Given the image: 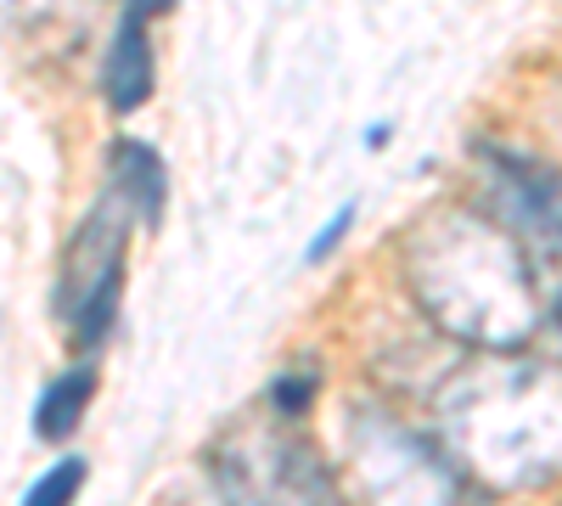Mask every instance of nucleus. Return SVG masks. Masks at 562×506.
<instances>
[{"mask_svg":"<svg viewBox=\"0 0 562 506\" xmlns=\"http://www.w3.org/2000/svg\"><path fill=\"white\" fill-rule=\"evenodd\" d=\"M405 282L439 333L512 349L535 333V288L512 232L473 209H439L405 243Z\"/></svg>","mask_w":562,"mask_h":506,"instance_id":"1","label":"nucleus"},{"mask_svg":"<svg viewBox=\"0 0 562 506\" xmlns=\"http://www.w3.org/2000/svg\"><path fill=\"white\" fill-rule=\"evenodd\" d=\"M355 214H360V203L349 198V203H344V209H338L333 220H326V225H321V232H315V243L304 248V259H310V265H321L326 254H333V248H338V243L349 237V225H355Z\"/></svg>","mask_w":562,"mask_h":506,"instance_id":"10","label":"nucleus"},{"mask_svg":"<svg viewBox=\"0 0 562 506\" xmlns=\"http://www.w3.org/2000/svg\"><path fill=\"white\" fill-rule=\"evenodd\" d=\"M153 12H164V7L135 0V7H124L119 23H113L108 63H102V90H108V108H119V113H135L153 97V40H147Z\"/></svg>","mask_w":562,"mask_h":506,"instance_id":"5","label":"nucleus"},{"mask_svg":"<svg viewBox=\"0 0 562 506\" xmlns=\"http://www.w3.org/2000/svg\"><path fill=\"white\" fill-rule=\"evenodd\" d=\"M90 394H97V372H90L85 360L68 366V372L52 378V383L40 389V400H34V434H40V439H52V445H63V439L85 423Z\"/></svg>","mask_w":562,"mask_h":506,"instance_id":"7","label":"nucleus"},{"mask_svg":"<svg viewBox=\"0 0 562 506\" xmlns=\"http://www.w3.org/2000/svg\"><path fill=\"white\" fill-rule=\"evenodd\" d=\"M450 456L484 484H546L562 473V372L540 360H495L439 394Z\"/></svg>","mask_w":562,"mask_h":506,"instance_id":"2","label":"nucleus"},{"mask_svg":"<svg viewBox=\"0 0 562 506\" xmlns=\"http://www.w3.org/2000/svg\"><path fill=\"white\" fill-rule=\"evenodd\" d=\"M108 169H113V192L147 225H158L164 203H169V169H164L158 147H147L140 135H119L113 153H108Z\"/></svg>","mask_w":562,"mask_h":506,"instance_id":"6","label":"nucleus"},{"mask_svg":"<svg viewBox=\"0 0 562 506\" xmlns=\"http://www.w3.org/2000/svg\"><path fill=\"white\" fill-rule=\"evenodd\" d=\"M315 389H321L315 366H293V372H281V378L270 383V411H276V417H304L310 400H315Z\"/></svg>","mask_w":562,"mask_h":506,"instance_id":"9","label":"nucleus"},{"mask_svg":"<svg viewBox=\"0 0 562 506\" xmlns=\"http://www.w3.org/2000/svg\"><path fill=\"white\" fill-rule=\"evenodd\" d=\"M214 484L225 506H344L338 479L304 439L243 428L214 450Z\"/></svg>","mask_w":562,"mask_h":506,"instance_id":"3","label":"nucleus"},{"mask_svg":"<svg viewBox=\"0 0 562 506\" xmlns=\"http://www.w3.org/2000/svg\"><path fill=\"white\" fill-rule=\"evenodd\" d=\"M85 456H63V462H52L29 490H23V506H74L79 484H85Z\"/></svg>","mask_w":562,"mask_h":506,"instance_id":"8","label":"nucleus"},{"mask_svg":"<svg viewBox=\"0 0 562 506\" xmlns=\"http://www.w3.org/2000/svg\"><path fill=\"white\" fill-rule=\"evenodd\" d=\"M349 462L371 506H456L461 495L445 456L394 417H355Z\"/></svg>","mask_w":562,"mask_h":506,"instance_id":"4","label":"nucleus"},{"mask_svg":"<svg viewBox=\"0 0 562 506\" xmlns=\"http://www.w3.org/2000/svg\"><path fill=\"white\" fill-rule=\"evenodd\" d=\"M557 327H562V299H557Z\"/></svg>","mask_w":562,"mask_h":506,"instance_id":"11","label":"nucleus"}]
</instances>
